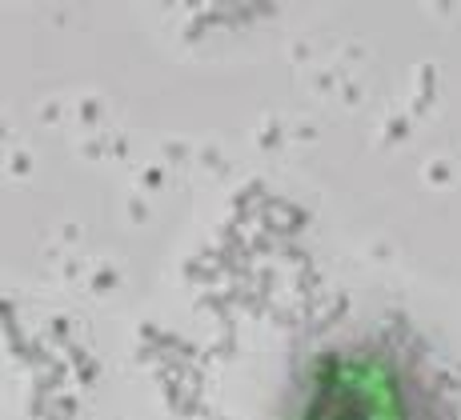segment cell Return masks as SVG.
Segmentation results:
<instances>
[{
    "label": "cell",
    "mask_w": 461,
    "mask_h": 420,
    "mask_svg": "<svg viewBox=\"0 0 461 420\" xmlns=\"http://www.w3.org/2000/svg\"><path fill=\"white\" fill-rule=\"evenodd\" d=\"M297 420H410L397 369L369 348L321 353Z\"/></svg>",
    "instance_id": "1"
}]
</instances>
